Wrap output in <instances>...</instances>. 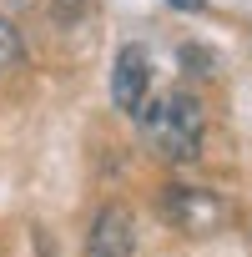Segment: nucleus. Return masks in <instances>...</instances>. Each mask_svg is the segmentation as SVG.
Returning <instances> with one entry per match:
<instances>
[{
  "label": "nucleus",
  "instance_id": "obj_1",
  "mask_svg": "<svg viewBox=\"0 0 252 257\" xmlns=\"http://www.w3.org/2000/svg\"><path fill=\"white\" fill-rule=\"evenodd\" d=\"M142 142L162 157V162H192L202 152V137H207V111L192 91H162V96H147L142 111Z\"/></svg>",
  "mask_w": 252,
  "mask_h": 257
},
{
  "label": "nucleus",
  "instance_id": "obj_5",
  "mask_svg": "<svg viewBox=\"0 0 252 257\" xmlns=\"http://www.w3.org/2000/svg\"><path fill=\"white\" fill-rule=\"evenodd\" d=\"M21 61H26V41H21V31L0 16V81H6L11 71H21Z\"/></svg>",
  "mask_w": 252,
  "mask_h": 257
},
{
  "label": "nucleus",
  "instance_id": "obj_8",
  "mask_svg": "<svg viewBox=\"0 0 252 257\" xmlns=\"http://www.w3.org/2000/svg\"><path fill=\"white\" fill-rule=\"evenodd\" d=\"M167 6H177V11H202V0H167Z\"/></svg>",
  "mask_w": 252,
  "mask_h": 257
},
{
  "label": "nucleus",
  "instance_id": "obj_2",
  "mask_svg": "<svg viewBox=\"0 0 252 257\" xmlns=\"http://www.w3.org/2000/svg\"><path fill=\"white\" fill-rule=\"evenodd\" d=\"M157 207H162L167 227H177V232H187V237H212V232L227 222V202H222L217 192H207V187H182V182H172V187H162Z\"/></svg>",
  "mask_w": 252,
  "mask_h": 257
},
{
  "label": "nucleus",
  "instance_id": "obj_6",
  "mask_svg": "<svg viewBox=\"0 0 252 257\" xmlns=\"http://www.w3.org/2000/svg\"><path fill=\"white\" fill-rule=\"evenodd\" d=\"M182 66H192V76H202V81L217 76V56L202 51V46H187V51H182Z\"/></svg>",
  "mask_w": 252,
  "mask_h": 257
},
{
  "label": "nucleus",
  "instance_id": "obj_3",
  "mask_svg": "<svg viewBox=\"0 0 252 257\" xmlns=\"http://www.w3.org/2000/svg\"><path fill=\"white\" fill-rule=\"evenodd\" d=\"M147 96H152V56L132 41V46L116 51V66H111V101H116V111L137 116Z\"/></svg>",
  "mask_w": 252,
  "mask_h": 257
},
{
  "label": "nucleus",
  "instance_id": "obj_7",
  "mask_svg": "<svg viewBox=\"0 0 252 257\" xmlns=\"http://www.w3.org/2000/svg\"><path fill=\"white\" fill-rule=\"evenodd\" d=\"M86 11H91V0H51V16H56L61 26H76Z\"/></svg>",
  "mask_w": 252,
  "mask_h": 257
},
{
  "label": "nucleus",
  "instance_id": "obj_4",
  "mask_svg": "<svg viewBox=\"0 0 252 257\" xmlns=\"http://www.w3.org/2000/svg\"><path fill=\"white\" fill-rule=\"evenodd\" d=\"M132 252H137V217H132V207L106 202V207L91 217L86 257H132Z\"/></svg>",
  "mask_w": 252,
  "mask_h": 257
}]
</instances>
